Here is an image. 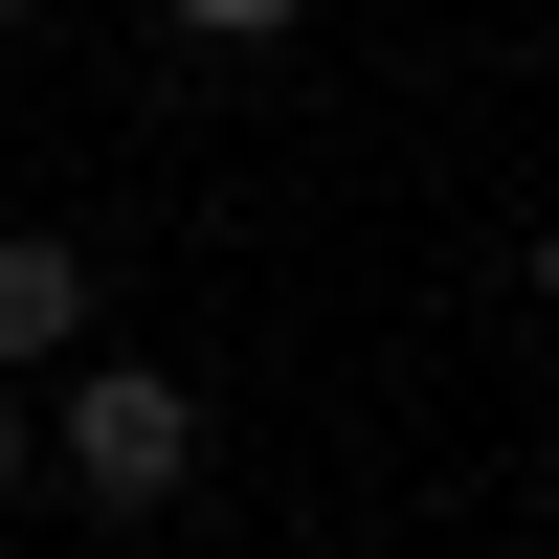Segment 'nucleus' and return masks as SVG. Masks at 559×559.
<instances>
[{
	"label": "nucleus",
	"mask_w": 559,
	"mask_h": 559,
	"mask_svg": "<svg viewBox=\"0 0 559 559\" xmlns=\"http://www.w3.org/2000/svg\"><path fill=\"white\" fill-rule=\"evenodd\" d=\"M45 448H68V492H90V515H157V492L202 471V403H179L157 358H90V336H68V403H45Z\"/></svg>",
	"instance_id": "1"
},
{
	"label": "nucleus",
	"mask_w": 559,
	"mask_h": 559,
	"mask_svg": "<svg viewBox=\"0 0 559 559\" xmlns=\"http://www.w3.org/2000/svg\"><path fill=\"white\" fill-rule=\"evenodd\" d=\"M90 336V247L68 224H0V358H68Z\"/></svg>",
	"instance_id": "2"
},
{
	"label": "nucleus",
	"mask_w": 559,
	"mask_h": 559,
	"mask_svg": "<svg viewBox=\"0 0 559 559\" xmlns=\"http://www.w3.org/2000/svg\"><path fill=\"white\" fill-rule=\"evenodd\" d=\"M157 23H179V45H269L292 0H157Z\"/></svg>",
	"instance_id": "3"
},
{
	"label": "nucleus",
	"mask_w": 559,
	"mask_h": 559,
	"mask_svg": "<svg viewBox=\"0 0 559 559\" xmlns=\"http://www.w3.org/2000/svg\"><path fill=\"white\" fill-rule=\"evenodd\" d=\"M23 448H45V426H23V403H0V492H23Z\"/></svg>",
	"instance_id": "4"
},
{
	"label": "nucleus",
	"mask_w": 559,
	"mask_h": 559,
	"mask_svg": "<svg viewBox=\"0 0 559 559\" xmlns=\"http://www.w3.org/2000/svg\"><path fill=\"white\" fill-rule=\"evenodd\" d=\"M0 23H45V0H0Z\"/></svg>",
	"instance_id": "5"
},
{
	"label": "nucleus",
	"mask_w": 559,
	"mask_h": 559,
	"mask_svg": "<svg viewBox=\"0 0 559 559\" xmlns=\"http://www.w3.org/2000/svg\"><path fill=\"white\" fill-rule=\"evenodd\" d=\"M537 269H559V247H537Z\"/></svg>",
	"instance_id": "6"
}]
</instances>
